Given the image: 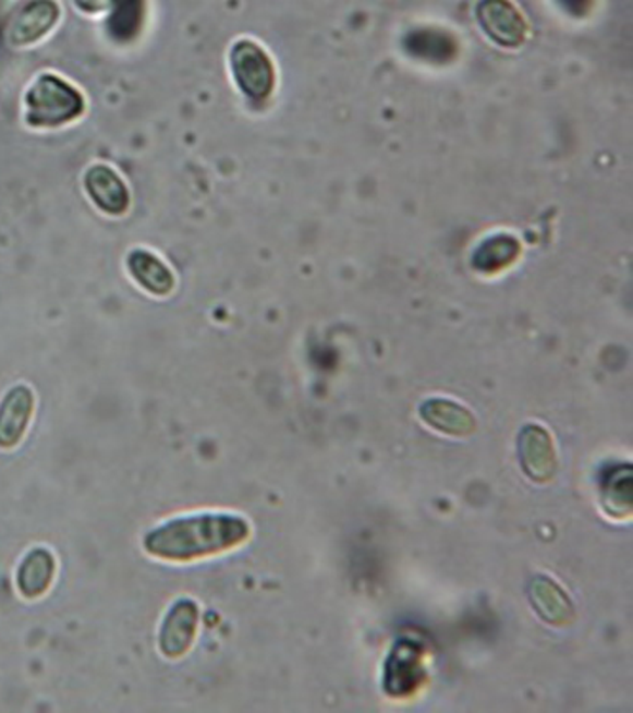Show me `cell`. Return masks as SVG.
Here are the masks:
<instances>
[{"label":"cell","instance_id":"obj_1","mask_svg":"<svg viewBox=\"0 0 633 713\" xmlns=\"http://www.w3.org/2000/svg\"><path fill=\"white\" fill-rule=\"evenodd\" d=\"M252 528L234 513H200L166 521L143 539L150 556L166 561H193L216 556L246 543Z\"/></svg>","mask_w":633,"mask_h":713},{"label":"cell","instance_id":"obj_2","mask_svg":"<svg viewBox=\"0 0 633 713\" xmlns=\"http://www.w3.org/2000/svg\"><path fill=\"white\" fill-rule=\"evenodd\" d=\"M27 124L53 128L68 124L84 111V97L60 76L42 75L31 86L27 96Z\"/></svg>","mask_w":633,"mask_h":713},{"label":"cell","instance_id":"obj_3","mask_svg":"<svg viewBox=\"0 0 633 713\" xmlns=\"http://www.w3.org/2000/svg\"><path fill=\"white\" fill-rule=\"evenodd\" d=\"M231 65L240 88L254 101H265L275 88V68L269 56L252 40H240L231 52Z\"/></svg>","mask_w":633,"mask_h":713},{"label":"cell","instance_id":"obj_4","mask_svg":"<svg viewBox=\"0 0 633 713\" xmlns=\"http://www.w3.org/2000/svg\"><path fill=\"white\" fill-rule=\"evenodd\" d=\"M426 679L425 654L411 641H400L385 668V687L390 697H407Z\"/></svg>","mask_w":633,"mask_h":713},{"label":"cell","instance_id":"obj_5","mask_svg":"<svg viewBox=\"0 0 633 713\" xmlns=\"http://www.w3.org/2000/svg\"><path fill=\"white\" fill-rule=\"evenodd\" d=\"M482 29L500 46L522 45L527 35V23L510 0H479L476 8Z\"/></svg>","mask_w":633,"mask_h":713},{"label":"cell","instance_id":"obj_6","mask_svg":"<svg viewBox=\"0 0 633 713\" xmlns=\"http://www.w3.org/2000/svg\"><path fill=\"white\" fill-rule=\"evenodd\" d=\"M198 625H200V609L193 600H180L173 603L158 636V645L162 654L168 658L183 656L194 643Z\"/></svg>","mask_w":633,"mask_h":713},{"label":"cell","instance_id":"obj_7","mask_svg":"<svg viewBox=\"0 0 633 713\" xmlns=\"http://www.w3.org/2000/svg\"><path fill=\"white\" fill-rule=\"evenodd\" d=\"M58 20L60 7L56 0H31L10 23L8 40L14 46L33 45L50 33Z\"/></svg>","mask_w":633,"mask_h":713},{"label":"cell","instance_id":"obj_8","mask_svg":"<svg viewBox=\"0 0 633 713\" xmlns=\"http://www.w3.org/2000/svg\"><path fill=\"white\" fill-rule=\"evenodd\" d=\"M520 461L533 482H548L556 472L551 436L540 424H527L520 434Z\"/></svg>","mask_w":633,"mask_h":713},{"label":"cell","instance_id":"obj_9","mask_svg":"<svg viewBox=\"0 0 633 713\" xmlns=\"http://www.w3.org/2000/svg\"><path fill=\"white\" fill-rule=\"evenodd\" d=\"M84 189H86L92 202L105 214L120 216L130 206L127 186L124 185V181L120 179L119 173L109 166H105V164H96V166H92L90 170L86 171Z\"/></svg>","mask_w":633,"mask_h":713},{"label":"cell","instance_id":"obj_10","mask_svg":"<svg viewBox=\"0 0 633 713\" xmlns=\"http://www.w3.org/2000/svg\"><path fill=\"white\" fill-rule=\"evenodd\" d=\"M35 409L29 387L17 385L0 401V447L10 449L22 442Z\"/></svg>","mask_w":633,"mask_h":713},{"label":"cell","instance_id":"obj_11","mask_svg":"<svg viewBox=\"0 0 633 713\" xmlns=\"http://www.w3.org/2000/svg\"><path fill=\"white\" fill-rule=\"evenodd\" d=\"M421 419L434 431L454 438H464L476 431V419L468 409L441 398L425 401L421 406Z\"/></svg>","mask_w":633,"mask_h":713},{"label":"cell","instance_id":"obj_12","mask_svg":"<svg viewBox=\"0 0 633 713\" xmlns=\"http://www.w3.org/2000/svg\"><path fill=\"white\" fill-rule=\"evenodd\" d=\"M126 265L135 282L153 295H168L173 290L175 280L172 270L166 267L155 253L134 250L127 255Z\"/></svg>","mask_w":633,"mask_h":713},{"label":"cell","instance_id":"obj_13","mask_svg":"<svg viewBox=\"0 0 633 713\" xmlns=\"http://www.w3.org/2000/svg\"><path fill=\"white\" fill-rule=\"evenodd\" d=\"M56 575V559L52 552L35 548L23 559L17 569V588L25 597H40L48 592Z\"/></svg>","mask_w":633,"mask_h":713},{"label":"cell","instance_id":"obj_14","mask_svg":"<svg viewBox=\"0 0 633 713\" xmlns=\"http://www.w3.org/2000/svg\"><path fill=\"white\" fill-rule=\"evenodd\" d=\"M531 602L538 615L553 626H565L573 618V605L565 592L546 577H537L531 582Z\"/></svg>","mask_w":633,"mask_h":713},{"label":"cell","instance_id":"obj_15","mask_svg":"<svg viewBox=\"0 0 633 713\" xmlns=\"http://www.w3.org/2000/svg\"><path fill=\"white\" fill-rule=\"evenodd\" d=\"M520 255V244L514 237L508 234H497V237L487 238L484 244L477 247L474 253V267L482 273H497L512 265Z\"/></svg>","mask_w":633,"mask_h":713},{"label":"cell","instance_id":"obj_16","mask_svg":"<svg viewBox=\"0 0 633 713\" xmlns=\"http://www.w3.org/2000/svg\"><path fill=\"white\" fill-rule=\"evenodd\" d=\"M405 48L418 58L436 61L449 60L457 52L454 38L438 29L413 31L410 37L405 38Z\"/></svg>","mask_w":633,"mask_h":713},{"label":"cell","instance_id":"obj_17","mask_svg":"<svg viewBox=\"0 0 633 713\" xmlns=\"http://www.w3.org/2000/svg\"><path fill=\"white\" fill-rule=\"evenodd\" d=\"M143 0H109V29L119 40L134 38L143 23Z\"/></svg>","mask_w":633,"mask_h":713},{"label":"cell","instance_id":"obj_18","mask_svg":"<svg viewBox=\"0 0 633 713\" xmlns=\"http://www.w3.org/2000/svg\"><path fill=\"white\" fill-rule=\"evenodd\" d=\"M604 503L611 505V513L626 512V506L630 508L632 505V474L628 470V474L620 472V474L611 475V483L605 487Z\"/></svg>","mask_w":633,"mask_h":713},{"label":"cell","instance_id":"obj_19","mask_svg":"<svg viewBox=\"0 0 633 713\" xmlns=\"http://www.w3.org/2000/svg\"><path fill=\"white\" fill-rule=\"evenodd\" d=\"M592 2H594V0H559V4L565 8L569 14L573 15L588 14V10L592 8Z\"/></svg>","mask_w":633,"mask_h":713},{"label":"cell","instance_id":"obj_20","mask_svg":"<svg viewBox=\"0 0 633 713\" xmlns=\"http://www.w3.org/2000/svg\"><path fill=\"white\" fill-rule=\"evenodd\" d=\"M76 7L88 12V14H97V12H104L109 7V0H75Z\"/></svg>","mask_w":633,"mask_h":713}]
</instances>
